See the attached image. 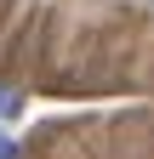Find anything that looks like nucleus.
Here are the masks:
<instances>
[{
    "mask_svg": "<svg viewBox=\"0 0 154 159\" xmlns=\"http://www.w3.org/2000/svg\"><path fill=\"white\" fill-rule=\"evenodd\" d=\"M17 114H23V91L0 85V119H17Z\"/></svg>",
    "mask_w": 154,
    "mask_h": 159,
    "instance_id": "nucleus-1",
    "label": "nucleus"
},
{
    "mask_svg": "<svg viewBox=\"0 0 154 159\" xmlns=\"http://www.w3.org/2000/svg\"><path fill=\"white\" fill-rule=\"evenodd\" d=\"M0 159H17V142H12L6 131H0Z\"/></svg>",
    "mask_w": 154,
    "mask_h": 159,
    "instance_id": "nucleus-2",
    "label": "nucleus"
}]
</instances>
